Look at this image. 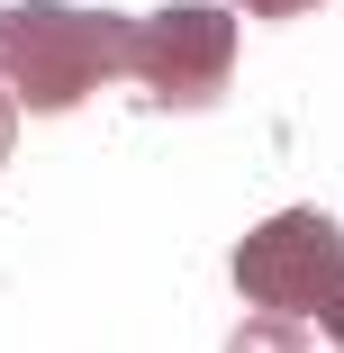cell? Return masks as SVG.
<instances>
[{"mask_svg":"<svg viewBox=\"0 0 344 353\" xmlns=\"http://www.w3.org/2000/svg\"><path fill=\"white\" fill-rule=\"evenodd\" d=\"M127 54H136V19H118V10H63V0L0 10V82L37 118L91 100L100 82H118Z\"/></svg>","mask_w":344,"mask_h":353,"instance_id":"obj_1","label":"cell"},{"mask_svg":"<svg viewBox=\"0 0 344 353\" xmlns=\"http://www.w3.org/2000/svg\"><path fill=\"white\" fill-rule=\"evenodd\" d=\"M344 281V227L326 208H281V218H263L245 245H236V290L254 317H317V299Z\"/></svg>","mask_w":344,"mask_h":353,"instance_id":"obj_2","label":"cell"},{"mask_svg":"<svg viewBox=\"0 0 344 353\" xmlns=\"http://www.w3.org/2000/svg\"><path fill=\"white\" fill-rule=\"evenodd\" d=\"M127 73L145 82L163 109H209V100H227V82H236V10H218V0H181V10L136 19Z\"/></svg>","mask_w":344,"mask_h":353,"instance_id":"obj_3","label":"cell"},{"mask_svg":"<svg viewBox=\"0 0 344 353\" xmlns=\"http://www.w3.org/2000/svg\"><path fill=\"white\" fill-rule=\"evenodd\" d=\"M317 326H326V344H344V281H335V290L317 299Z\"/></svg>","mask_w":344,"mask_h":353,"instance_id":"obj_4","label":"cell"},{"mask_svg":"<svg viewBox=\"0 0 344 353\" xmlns=\"http://www.w3.org/2000/svg\"><path fill=\"white\" fill-rule=\"evenodd\" d=\"M254 19H299V10H317V0H245Z\"/></svg>","mask_w":344,"mask_h":353,"instance_id":"obj_5","label":"cell"}]
</instances>
